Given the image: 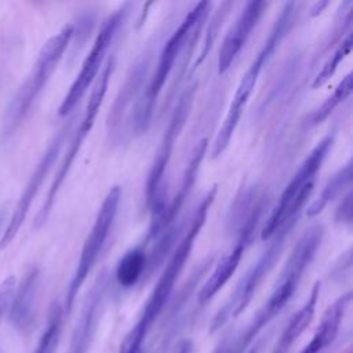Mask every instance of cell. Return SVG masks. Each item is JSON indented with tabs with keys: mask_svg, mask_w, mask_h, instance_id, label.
Returning <instances> with one entry per match:
<instances>
[{
	"mask_svg": "<svg viewBox=\"0 0 353 353\" xmlns=\"http://www.w3.org/2000/svg\"><path fill=\"white\" fill-rule=\"evenodd\" d=\"M73 34L74 26L68 23L44 43L30 73L22 83L7 109L4 117V135L12 134L19 123L25 119L36 98L50 80L58 62L63 57V52L66 51Z\"/></svg>",
	"mask_w": 353,
	"mask_h": 353,
	"instance_id": "6",
	"label": "cell"
},
{
	"mask_svg": "<svg viewBox=\"0 0 353 353\" xmlns=\"http://www.w3.org/2000/svg\"><path fill=\"white\" fill-rule=\"evenodd\" d=\"M323 237L324 228L321 225H313L305 230V233L291 250L290 256L283 270L280 272L273 292L247 328L241 339L240 347H243V345H247L274 316L280 313L285 303L292 298L303 277L305 270L312 263L319 247L321 245Z\"/></svg>",
	"mask_w": 353,
	"mask_h": 353,
	"instance_id": "3",
	"label": "cell"
},
{
	"mask_svg": "<svg viewBox=\"0 0 353 353\" xmlns=\"http://www.w3.org/2000/svg\"><path fill=\"white\" fill-rule=\"evenodd\" d=\"M15 285H17V281L14 276L6 277L0 284V320L4 316V313L8 310Z\"/></svg>",
	"mask_w": 353,
	"mask_h": 353,
	"instance_id": "27",
	"label": "cell"
},
{
	"mask_svg": "<svg viewBox=\"0 0 353 353\" xmlns=\"http://www.w3.org/2000/svg\"><path fill=\"white\" fill-rule=\"evenodd\" d=\"M254 234H255V232L247 230V229H241L237 232V239H236L234 245L216 263L215 269L212 270V273L210 274V277L207 279V281L203 284L201 290L199 291L197 301L200 305H204L210 299H212L216 295V292L234 274L247 247L251 244V241L254 239Z\"/></svg>",
	"mask_w": 353,
	"mask_h": 353,
	"instance_id": "15",
	"label": "cell"
},
{
	"mask_svg": "<svg viewBox=\"0 0 353 353\" xmlns=\"http://www.w3.org/2000/svg\"><path fill=\"white\" fill-rule=\"evenodd\" d=\"M352 161L349 160L343 167H341L336 172L331 175V178L325 182L321 193L319 197L307 207L306 215L309 218H314L319 215L331 201H334L339 194H342L345 190L350 189L352 183Z\"/></svg>",
	"mask_w": 353,
	"mask_h": 353,
	"instance_id": "20",
	"label": "cell"
},
{
	"mask_svg": "<svg viewBox=\"0 0 353 353\" xmlns=\"http://www.w3.org/2000/svg\"><path fill=\"white\" fill-rule=\"evenodd\" d=\"M298 219H299V214L288 218L269 239L270 240L269 245L262 251V254L259 255L256 262L250 268V270L241 277V280L236 285L233 295H230L226 305L215 316L212 323L214 330L219 328L230 317H237L248 306L255 291L258 290L261 283L266 279V276L272 272L273 266L279 261L281 251L285 245V241L291 234V230L294 229Z\"/></svg>",
	"mask_w": 353,
	"mask_h": 353,
	"instance_id": "9",
	"label": "cell"
},
{
	"mask_svg": "<svg viewBox=\"0 0 353 353\" xmlns=\"http://www.w3.org/2000/svg\"><path fill=\"white\" fill-rule=\"evenodd\" d=\"M208 149V139L203 138L197 142V145L193 149V153L190 156V160L182 174V179L179 183V189L176 192V194L174 196V199L171 200V203L168 205H165L160 225H159V234L172 226H175V219L178 218V214L181 211V208L183 207L186 199L189 197L196 179H197V174L200 170V165L203 163V159L205 156V152ZM157 234V236H159Z\"/></svg>",
	"mask_w": 353,
	"mask_h": 353,
	"instance_id": "17",
	"label": "cell"
},
{
	"mask_svg": "<svg viewBox=\"0 0 353 353\" xmlns=\"http://www.w3.org/2000/svg\"><path fill=\"white\" fill-rule=\"evenodd\" d=\"M352 200H353V193L349 189L335 210V222L336 223H341V225L352 223V208H353Z\"/></svg>",
	"mask_w": 353,
	"mask_h": 353,
	"instance_id": "26",
	"label": "cell"
},
{
	"mask_svg": "<svg viewBox=\"0 0 353 353\" xmlns=\"http://www.w3.org/2000/svg\"><path fill=\"white\" fill-rule=\"evenodd\" d=\"M266 8L268 3L259 0H252L244 4L241 12L234 19L222 41L218 55V74H223L232 66L234 58L247 43Z\"/></svg>",
	"mask_w": 353,
	"mask_h": 353,
	"instance_id": "13",
	"label": "cell"
},
{
	"mask_svg": "<svg viewBox=\"0 0 353 353\" xmlns=\"http://www.w3.org/2000/svg\"><path fill=\"white\" fill-rule=\"evenodd\" d=\"M319 295H320V281H316L303 306L291 317L287 327L283 330L272 353H285L290 349V346L302 335V332L307 328V325L312 323L314 317Z\"/></svg>",
	"mask_w": 353,
	"mask_h": 353,
	"instance_id": "19",
	"label": "cell"
},
{
	"mask_svg": "<svg viewBox=\"0 0 353 353\" xmlns=\"http://www.w3.org/2000/svg\"><path fill=\"white\" fill-rule=\"evenodd\" d=\"M149 65H150V51L149 50H146L134 62V65H131V69H130L124 83L121 84L120 90L112 103V108L108 113V117H106V131H108L109 139L116 141L119 138L123 123H124V117L127 114V109L130 108L131 102L134 101L137 94L143 87L145 79L148 76Z\"/></svg>",
	"mask_w": 353,
	"mask_h": 353,
	"instance_id": "14",
	"label": "cell"
},
{
	"mask_svg": "<svg viewBox=\"0 0 353 353\" xmlns=\"http://www.w3.org/2000/svg\"><path fill=\"white\" fill-rule=\"evenodd\" d=\"M211 4L208 1H200L193 6V8L183 17V19L179 22L178 28L172 32V34L168 37L165 44L163 46L159 61L156 63L154 72L149 80V83L145 87V91L135 105L134 113H132V121L131 128L135 135H142L148 131L156 101L174 68V63L176 58L179 57L181 51L186 46V41L194 29V26L208 17Z\"/></svg>",
	"mask_w": 353,
	"mask_h": 353,
	"instance_id": "4",
	"label": "cell"
},
{
	"mask_svg": "<svg viewBox=\"0 0 353 353\" xmlns=\"http://www.w3.org/2000/svg\"><path fill=\"white\" fill-rule=\"evenodd\" d=\"M332 143L334 135H325L302 161V164L280 194L277 205L265 222V226L261 232L262 240H269L288 218L301 214L302 207L305 205L313 190V179L317 171L321 168Z\"/></svg>",
	"mask_w": 353,
	"mask_h": 353,
	"instance_id": "7",
	"label": "cell"
},
{
	"mask_svg": "<svg viewBox=\"0 0 353 353\" xmlns=\"http://www.w3.org/2000/svg\"><path fill=\"white\" fill-rule=\"evenodd\" d=\"M73 120H74V116H72L68 123H65V125L54 135V138L51 139V142L48 143L46 152L43 153L41 159L39 160L36 168L33 170L17 205H15V210L12 211V215L8 221V225L6 228V230L3 232L1 237H0V250H4L7 248L11 241L17 237L19 229L22 228L23 222H25V218L30 210V205L36 197V194L39 193L43 182L46 181L50 170L52 168L55 160L58 159V154L65 143V139L70 131V127L73 124Z\"/></svg>",
	"mask_w": 353,
	"mask_h": 353,
	"instance_id": "12",
	"label": "cell"
},
{
	"mask_svg": "<svg viewBox=\"0 0 353 353\" xmlns=\"http://www.w3.org/2000/svg\"><path fill=\"white\" fill-rule=\"evenodd\" d=\"M1 221H3V215L0 214V225H1Z\"/></svg>",
	"mask_w": 353,
	"mask_h": 353,
	"instance_id": "30",
	"label": "cell"
},
{
	"mask_svg": "<svg viewBox=\"0 0 353 353\" xmlns=\"http://www.w3.org/2000/svg\"><path fill=\"white\" fill-rule=\"evenodd\" d=\"M232 7H233V3H230V1H223V3H221L219 7H218V10L215 11V14L212 15V18L210 19V25H208V28H207V30H205V34H204V39H203V44H201V48H200V51H199V57H197V59L194 61V63L192 65L190 70L188 72L189 74H192V73L204 62V59H205L207 55L210 54V50L212 48L215 39L218 37L219 29H221L223 21L226 19L229 11L232 10Z\"/></svg>",
	"mask_w": 353,
	"mask_h": 353,
	"instance_id": "23",
	"label": "cell"
},
{
	"mask_svg": "<svg viewBox=\"0 0 353 353\" xmlns=\"http://www.w3.org/2000/svg\"><path fill=\"white\" fill-rule=\"evenodd\" d=\"M352 80H353L352 72H349L345 77H342V80L335 87L332 94L328 95L325 98V101L317 109H314L312 112V114L307 117V127L309 128L321 124L350 95V92H352Z\"/></svg>",
	"mask_w": 353,
	"mask_h": 353,
	"instance_id": "22",
	"label": "cell"
},
{
	"mask_svg": "<svg viewBox=\"0 0 353 353\" xmlns=\"http://www.w3.org/2000/svg\"><path fill=\"white\" fill-rule=\"evenodd\" d=\"M130 4L125 3L120 8H117L114 12H112L102 23L92 47L90 48L88 54L85 55L80 72L77 73L74 81L72 83L69 91L66 92L63 101L61 102L58 108L59 116H68L72 113V110L76 108V105L80 102V99L84 97L87 90L95 83L98 77L99 68L102 66L105 54L112 44L113 37L116 36V32L119 30L120 25L124 22L127 14H128Z\"/></svg>",
	"mask_w": 353,
	"mask_h": 353,
	"instance_id": "11",
	"label": "cell"
},
{
	"mask_svg": "<svg viewBox=\"0 0 353 353\" xmlns=\"http://www.w3.org/2000/svg\"><path fill=\"white\" fill-rule=\"evenodd\" d=\"M330 3L328 1H317V3H314L313 6H312V8H310V17H317V15H320L321 12H323V10L328 6Z\"/></svg>",
	"mask_w": 353,
	"mask_h": 353,
	"instance_id": "28",
	"label": "cell"
},
{
	"mask_svg": "<svg viewBox=\"0 0 353 353\" xmlns=\"http://www.w3.org/2000/svg\"><path fill=\"white\" fill-rule=\"evenodd\" d=\"M295 12H296V3L290 1L283 6V8H281L279 17L276 18L261 50L256 52L255 58L252 59V62L250 63V66L241 76V79L237 84L236 92L233 95V99L226 112V116L223 119V123H222L221 128L218 130V134L214 139L212 149H211L212 159L219 157L229 146L232 137L239 125L243 110L248 102L250 95L252 94V90L259 79L262 69L265 68L268 61L272 58V55L276 52V50L279 48L283 39L288 34V32L294 26Z\"/></svg>",
	"mask_w": 353,
	"mask_h": 353,
	"instance_id": "2",
	"label": "cell"
},
{
	"mask_svg": "<svg viewBox=\"0 0 353 353\" xmlns=\"http://www.w3.org/2000/svg\"><path fill=\"white\" fill-rule=\"evenodd\" d=\"M114 66H116V57L112 55L110 58H108L106 63L102 68L101 74L97 77V80L92 85V90H91L88 102L85 105L84 113L81 116V120L79 123V127L76 128V131H74V134L70 139V143L66 149V153H65V156H63V159H62V161L58 167V171L54 176V181H52V183H51V186L47 192V196H46V200L41 205V210L39 211V214L36 216V221H34L36 228H40L47 221V218H48V215H50V212L54 207V203L57 200V196L59 193V189L63 185V182H65V179H66V176H68V174L72 168V164H73L76 156L79 154V152L83 146L84 139L87 138V135L90 134V131L94 127L95 117H97V114L101 109V105L103 102L110 77H112L113 70H114Z\"/></svg>",
	"mask_w": 353,
	"mask_h": 353,
	"instance_id": "8",
	"label": "cell"
},
{
	"mask_svg": "<svg viewBox=\"0 0 353 353\" xmlns=\"http://www.w3.org/2000/svg\"><path fill=\"white\" fill-rule=\"evenodd\" d=\"M175 353H190V343L183 342L182 345H179V347L175 350Z\"/></svg>",
	"mask_w": 353,
	"mask_h": 353,
	"instance_id": "29",
	"label": "cell"
},
{
	"mask_svg": "<svg viewBox=\"0 0 353 353\" xmlns=\"http://www.w3.org/2000/svg\"><path fill=\"white\" fill-rule=\"evenodd\" d=\"M196 88H197V83H192L179 95L178 102L172 110V114L161 137V141L159 143V148L154 153V159L148 174L146 186H145L146 188L145 199H146V207L150 210V214H152V221L148 230L146 241L153 240L159 234V225L165 208L164 199H163V188H161L164 174L168 167L170 159L172 156L175 141L179 137L186 123V119L190 113Z\"/></svg>",
	"mask_w": 353,
	"mask_h": 353,
	"instance_id": "5",
	"label": "cell"
},
{
	"mask_svg": "<svg viewBox=\"0 0 353 353\" xmlns=\"http://www.w3.org/2000/svg\"><path fill=\"white\" fill-rule=\"evenodd\" d=\"M216 192H218V186L214 185L204 194L201 201L199 203L197 208L194 210V212L192 215L189 228L185 230L182 239L179 240L178 245L172 251L161 276L159 277L153 291L150 292V295L145 303V307H143L138 321L128 332L127 338L124 339L123 345L120 346L119 353H141L142 352V343L145 341V336L149 332L152 324L156 321V319L161 313L165 302L168 301V298L174 290L176 279L179 277V274L185 266V262L188 261V258L193 250L194 241L205 223L208 211L215 200Z\"/></svg>",
	"mask_w": 353,
	"mask_h": 353,
	"instance_id": "1",
	"label": "cell"
},
{
	"mask_svg": "<svg viewBox=\"0 0 353 353\" xmlns=\"http://www.w3.org/2000/svg\"><path fill=\"white\" fill-rule=\"evenodd\" d=\"M352 46H353V36H352V32H349L342 39V41L336 46V48L330 54V57L327 58V61L324 62V65L321 66V69L319 70V73L313 79V83H312L313 90L320 88L321 85H324L334 76L339 63L350 54Z\"/></svg>",
	"mask_w": 353,
	"mask_h": 353,
	"instance_id": "24",
	"label": "cell"
},
{
	"mask_svg": "<svg viewBox=\"0 0 353 353\" xmlns=\"http://www.w3.org/2000/svg\"><path fill=\"white\" fill-rule=\"evenodd\" d=\"M352 292L341 295L324 313L320 324L317 325L312 341L303 347L301 353H319L325 349L336 336L342 319L350 305Z\"/></svg>",
	"mask_w": 353,
	"mask_h": 353,
	"instance_id": "18",
	"label": "cell"
},
{
	"mask_svg": "<svg viewBox=\"0 0 353 353\" xmlns=\"http://www.w3.org/2000/svg\"><path fill=\"white\" fill-rule=\"evenodd\" d=\"M120 199H121V188L119 185L110 188V190L106 193V196L97 212L92 228L84 240L76 270H74V273L70 279V283L68 285L66 298H65V312L66 313H69L72 310V306L74 303V299H76L81 285L84 284L85 279L91 273L92 268L95 266V263L102 252V248H103V245L108 240V236L112 230V226L114 223Z\"/></svg>",
	"mask_w": 353,
	"mask_h": 353,
	"instance_id": "10",
	"label": "cell"
},
{
	"mask_svg": "<svg viewBox=\"0 0 353 353\" xmlns=\"http://www.w3.org/2000/svg\"><path fill=\"white\" fill-rule=\"evenodd\" d=\"M39 280V269L30 268L22 277L18 287L15 285L8 306V320L19 331H29V328L33 325Z\"/></svg>",
	"mask_w": 353,
	"mask_h": 353,
	"instance_id": "16",
	"label": "cell"
},
{
	"mask_svg": "<svg viewBox=\"0 0 353 353\" xmlns=\"http://www.w3.org/2000/svg\"><path fill=\"white\" fill-rule=\"evenodd\" d=\"M62 316H63L62 307L58 303L52 305V307L48 313L46 328L43 331L33 353H55L59 338H61Z\"/></svg>",
	"mask_w": 353,
	"mask_h": 353,
	"instance_id": "25",
	"label": "cell"
},
{
	"mask_svg": "<svg viewBox=\"0 0 353 353\" xmlns=\"http://www.w3.org/2000/svg\"><path fill=\"white\" fill-rule=\"evenodd\" d=\"M148 263V254L143 245L128 250L119 261L114 272L116 281L121 287H132L143 276Z\"/></svg>",
	"mask_w": 353,
	"mask_h": 353,
	"instance_id": "21",
	"label": "cell"
}]
</instances>
